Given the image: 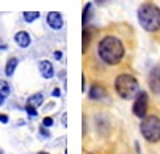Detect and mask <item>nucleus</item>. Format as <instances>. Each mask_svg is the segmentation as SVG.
<instances>
[{"label":"nucleus","instance_id":"7ed1b4c3","mask_svg":"<svg viewBox=\"0 0 160 154\" xmlns=\"http://www.w3.org/2000/svg\"><path fill=\"white\" fill-rule=\"evenodd\" d=\"M139 84L136 80V77H133L131 74H120L115 79V92L120 98L130 100L133 96L138 95Z\"/></svg>","mask_w":160,"mask_h":154},{"label":"nucleus","instance_id":"423d86ee","mask_svg":"<svg viewBox=\"0 0 160 154\" xmlns=\"http://www.w3.org/2000/svg\"><path fill=\"white\" fill-rule=\"evenodd\" d=\"M47 23H48V26L53 31H59L62 28L64 19H62V15L59 11H50L47 15Z\"/></svg>","mask_w":160,"mask_h":154},{"label":"nucleus","instance_id":"aec40b11","mask_svg":"<svg viewBox=\"0 0 160 154\" xmlns=\"http://www.w3.org/2000/svg\"><path fill=\"white\" fill-rule=\"evenodd\" d=\"M95 2H96L98 5H106V3H109L111 0H95Z\"/></svg>","mask_w":160,"mask_h":154},{"label":"nucleus","instance_id":"393cba45","mask_svg":"<svg viewBox=\"0 0 160 154\" xmlns=\"http://www.w3.org/2000/svg\"><path fill=\"white\" fill-rule=\"evenodd\" d=\"M0 154H2V149H0Z\"/></svg>","mask_w":160,"mask_h":154},{"label":"nucleus","instance_id":"6e6552de","mask_svg":"<svg viewBox=\"0 0 160 154\" xmlns=\"http://www.w3.org/2000/svg\"><path fill=\"white\" fill-rule=\"evenodd\" d=\"M38 71H40L43 79H51V77L55 75V68H53V64L48 59H43V61L38 63Z\"/></svg>","mask_w":160,"mask_h":154},{"label":"nucleus","instance_id":"0eeeda50","mask_svg":"<svg viewBox=\"0 0 160 154\" xmlns=\"http://www.w3.org/2000/svg\"><path fill=\"white\" fill-rule=\"evenodd\" d=\"M149 87L152 93L160 95V68H154L149 74Z\"/></svg>","mask_w":160,"mask_h":154},{"label":"nucleus","instance_id":"4468645a","mask_svg":"<svg viewBox=\"0 0 160 154\" xmlns=\"http://www.w3.org/2000/svg\"><path fill=\"white\" fill-rule=\"evenodd\" d=\"M38 16H40V15H38L37 11H24V13H22V18H24L26 23H32V21H35Z\"/></svg>","mask_w":160,"mask_h":154},{"label":"nucleus","instance_id":"f257e3e1","mask_svg":"<svg viewBox=\"0 0 160 154\" xmlns=\"http://www.w3.org/2000/svg\"><path fill=\"white\" fill-rule=\"evenodd\" d=\"M98 55L106 64H109V66L118 64L125 56L123 42L115 35H106L98 44Z\"/></svg>","mask_w":160,"mask_h":154},{"label":"nucleus","instance_id":"f8f14e48","mask_svg":"<svg viewBox=\"0 0 160 154\" xmlns=\"http://www.w3.org/2000/svg\"><path fill=\"white\" fill-rule=\"evenodd\" d=\"M42 103H43V95H42V93H35V95H32V96L28 100V105H31V106H34V108L40 106Z\"/></svg>","mask_w":160,"mask_h":154},{"label":"nucleus","instance_id":"1a4fd4ad","mask_svg":"<svg viewBox=\"0 0 160 154\" xmlns=\"http://www.w3.org/2000/svg\"><path fill=\"white\" fill-rule=\"evenodd\" d=\"M15 42L21 48H28L31 45V35L26 32V31H19V32L15 34Z\"/></svg>","mask_w":160,"mask_h":154},{"label":"nucleus","instance_id":"f03ea898","mask_svg":"<svg viewBox=\"0 0 160 154\" xmlns=\"http://www.w3.org/2000/svg\"><path fill=\"white\" fill-rule=\"evenodd\" d=\"M138 21L148 32L160 31V8L154 3H142L138 8Z\"/></svg>","mask_w":160,"mask_h":154},{"label":"nucleus","instance_id":"b1692460","mask_svg":"<svg viewBox=\"0 0 160 154\" xmlns=\"http://www.w3.org/2000/svg\"><path fill=\"white\" fill-rule=\"evenodd\" d=\"M38 154H48V152H38Z\"/></svg>","mask_w":160,"mask_h":154},{"label":"nucleus","instance_id":"4be33fe9","mask_svg":"<svg viewBox=\"0 0 160 154\" xmlns=\"http://www.w3.org/2000/svg\"><path fill=\"white\" fill-rule=\"evenodd\" d=\"M53 95H55V96H59V95H61V90H59V88H55V90H53Z\"/></svg>","mask_w":160,"mask_h":154},{"label":"nucleus","instance_id":"39448f33","mask_svg":"<svg viewBox=\"0 0 160 154\" xmlns=\"http://www.w3.org/2000/svg\"><path fill=\"white\" fill-rule=\"evenodd\" d=\"M148 103H149V96L146 92H139L136 95V100H135V105H133V114L136 117L142 119L148 116Z\"/></svg>","mask_w":160,"mask_h":154},{"label":"nucleus","instance_id":"412c9836","mask_svg":"<svg viewBox=\"0 0 160 154\" xmlns=\"http://www.w3.org/2000/svg\"><path fill=\"white\" fill-rule=\"evenodd\" d=\"M55 58L56 59H61L62 58V53H61V51H55Z\"/></svg>","mask_w":160,"mask_h":154},{"label":"nucleus","instance_id":"6ab92c4d","mask_svg":"<svg viewBox=\"0 0 160 154\" xmlns=\"http://www.w3.org/2000/svg\"><path fill=\"white\" fill-rule=\"evenodd\" d=\"M0 122H2V124H7L8 122V117H7L5 114H0Z\"/></svg>","mask_w":160,"mask_h":154},{"label":"nucleus","instance_id":"f3484780","mask_svg":"<svg viewBox=\"0 0 160 154\" xmlns=\"http://www.w3.org/2000/svg\"><path fill=\"white\" fill-rule=\"evenodd\" d=\"M43 125H45V127H51V125H53V119H51V117H45V119H43Z\"/></svg>","mask_w":160,"mask_h":154},{"label":"nucleus","instance_id":"5701e85b","mask_svg":"<svg viewBox=\"0 0 160 154\" xmlns=\"http://www.w3.org/2000/svg\"><path fill=\"white\" fill-rule=\"evenodd\" d=\"M3 100H5V96H3L2 93H0V106H2V105H3Z\"/></svg>","mask_w":160,"mask_h":154},{"label":"nucleus","instance_id":"dca6fc26","mask_svg":"<svg viewBox=\"0 0 160 154\" xmlns=\"http://www.w3.org/2000/svg\"><path fill=\"white\" fill-rule=\"evenodd\" d=\"M26 111H28V114L31 116V117H37V108L28 105V106H26Z\"/></svg>","mask_w":160,"mask_h":154},{"label":"nucleus","instance_id":"2eb2a0df","mask_svg":"<svg viewBox=\"0 0 160 154\" xmlns=\"http://www.w3.org/2000/svg\"><path fill=\"white\" fill-rule=\"evenodd\" d=\"M0 93H2L3 96L10 95V84L7 80H0Z\"/></svg>","mask_w":160,"mask_h":154},{"label":"nucleus","instance_id":"ddd939ff","mask_svg":"<svg viewBox=\"0 0 160 154\" xmlns=\"http://www.w3.org/2000/svg\"><path fill=\"white\" fill-rule=\"evenodd\" d=\"M91 10H93L91 3H87V7L83 8V28H87L88 21L91 19Z\"/></svg>","mask_w":160,"mask_h":154},{"label":"nucleus","instance_id":"a211bd4d","mask_svg":"<svg viewBox=\"0 0 160 154\" xmlns=\"http://www.w3.org/2000/svg\"><path fill=\"white\" fill-rule=\"evenodd\" d=\"M40 133H42L43 136H50V132L47 130V127L43 125V127H40Z\"/></svg>","mask_w":160,"mask_h":154},{"label":"nucleus","instance_id":"9b49d317","mask_svg":"<svg viewBox=\"0 0 160 154\" xmlns=\"http://www.w3.org/2000/svg\"><path fill=\"white\" fill-rule=\"evenodd\" d=\"M16 66H18V58H10L8 63H7V68H5V74L7 75H13Z\"/></svg>","mask_w":160,"mask_h":154},{"label":"nucleus","instance_id":"20e7f679","mask_svg":"<svg viewBox=\"0 0 160 154\" xmlns=\"http://www.w3.org/2000/svg\"><path fill=\"white\" fill-rule=\"evenodd\" d=\"M139 128H141V135L149 143L160 141V117H157V116H146L141 121Z\"/></svg>","mask_w":160,"mask_h":154},{"label":"nucleus","instance_id":"9d476101","mask_svg":"<svg viewBox=\"0 0 160 154\" xmlns=\"http://www.w3.org/2000/svg\"><path fill=\"white\" fill-rule=\"evenodd\" d=\"M88 96H90L91 100H102V98H106V90H104V87H101V85H93V87L90 88Z\"/></svg>","mask_w":160,"mask_h":154}]
</instances>
